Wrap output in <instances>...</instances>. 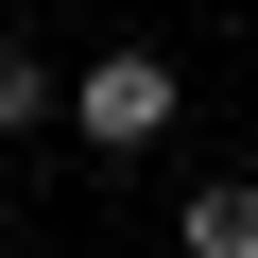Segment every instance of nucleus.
<instances>
[{"instance_id": "3", "label": "nucleus", "mask_w": 258, "mask_h": 258, "mask_svg": "<svg viewBox=\"0 0 258 258\" xmlns=\"http://www.w3.org/2000/svg\"><path fill=\"white\" fill-rule=\"evenodd\" d=\"M52 86H69V69H52L35 35H0V138H35V120H52Z\"/></svg>"}, {"instance_id": "2", "label": "nucleus", "mask_w": 258, "mask_h": 258, "mask_svg": "<svg viewBox=\"0 0 258 258\" xmlns=\"http://www.w3.org/2000/svg\"><path fill=\"white\" fill-rule=\"evenodd\" d=\"M172 241H189V258H258V172H189Z\"/></svg>"}, {"instance_id": "1", "label": "nucleus", "mask_w": 258, "mask_h": 258, "mask_svg": "<svg viewBox=\"0 0 258 258\" xmlns=\"http://www.w3.org/2000/svg\"><path fill=\"white\" fill-rule=\"evenodd\" d=\"M172 103H189V69H172L155 35H103V52L52 86V120H69L86 155H155V138H172Z\"/></svg>"}]
</instances>
